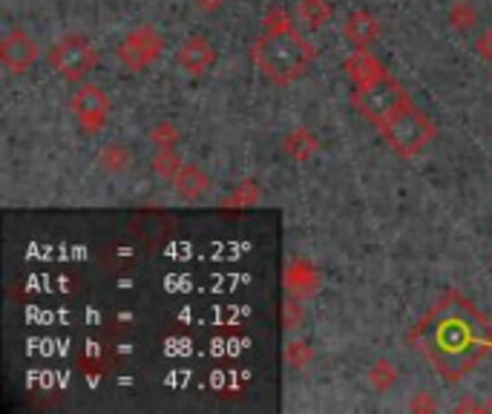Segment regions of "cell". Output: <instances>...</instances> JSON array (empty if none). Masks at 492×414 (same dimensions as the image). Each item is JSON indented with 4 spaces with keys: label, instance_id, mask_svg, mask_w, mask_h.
<instances>
[{
    "label": "cell",
    "instance_id": "cell-11",
    "mask_svg": "<svg viewBox=\"0 0 492 414\" xmlns=\"http://www.w3.org/2000/svg\"><path fill=\"white\" fill-rule=\"evenodd\" d=\"M346 72L352 75V81L360 87V84H369L374 78L386 75V67L371 55L369 49H354V55H348L346 61Z\"/></svg>",
    "mask_w": 492,
    "mask_h": 414
},
{
    "label": "cell",
    "instance_id": "cell-9",
    "mask_svg": "<svg viewBox=\"0 0 492 414\" xmlns=\"http://www.w3.org/2000/svg\"><path fill=\"white\" fill-rule=\"evenodd\" d=\"M176 63L190 75H204L216 67V46L207 37H185L176 49Z\"/></svg>",
    "mask_w": 492,
    "mask_h": 414
},
{
    "label": "cell",
    "instance_id": "cell-15",
    "mask_svg": "<svg viewBox=\"0 0 492 414\" xmlns=\"http://www.w3.org/2000/svg\"><path fill=\"white\" fill-rule=\"evenodd\" d=\"M181 164H185V161H179V155L173 150H159V155L153 159V170L159 173L162 178L173 181L179 176V170H181Z\"/></svg>",
    "mask_w": 492,
    "mask_h": 414
},
{
    "label": "cell",
    "instance_id": "cell-6",
    "mask_svg": "<svg viewBox=\"0 0 492 414\" xmlns=\"http://www.w3.org/2000/svg\"><path fill=\"white\" fill-rule=\"evenodd\" d=\"M164 49V37L159 35V29L150 23L145 26H136V29H129L124 37L119 49H115V55H119V61L124 63V67L129 72H145L150 70L155 58L162 55Z\"/></svg>",
    "mask_w": 492,
    "mask_h": 414
},
{
    "label": "cell",
    "instance_id": "cell-10",
    "mask_svg": "<svg viewBox=\"0 0 492 414\" xmlns=\"http://www.w3.org/2000/svg\"><path fill=\"white\" fill-rule=\"evenodd\" d=\"M343 35L354 49H369L380 37V21L369 15V12H354L343 26Z\"/></svg>",
    "mask_w": 492,
    "mask_h": 414
},
{
    "label": "cell",
    "instance_id": "cell-5",
    "mask_svg": "<svg viewBox=\"0 0 492 414\" xmlns=\"http://www.w3.org/2000/svg\"><path fill=\"white\" fill-rule=\"evenodd\" d=\"M98 49L87 41L84 35H67L49 49V67L58 72V78L72 84L87 81V75L96 70Z\"/></svg>",
    "mask_w": 492,
    "mask_h": 414
},
{
    "label": "cell",
    "instance_id": "cell-16",
    "mask_svg": "<svg viewBox=\"0 0 492 414\" xmlns=\"http://www.w3.org/2000/svg\"><path fill=\"white\" fill-rule=\"evenodd\" d=\"M369 380L380 388V392H386L388 385H395L397 374H395V366H388V362H378L371 371H369Z\"/></svg>",
    "mask_w": 492,
    "mask_h": 414
},
{
    "label": "cell",
    "instance_id": "cell-1",
    "mask_svg": "<svg viewBox=\"0 0 492 414\" xmlns=\"http://www.w3.org/2000/svg\"><path fill=\"white\" fill-rule=\"evenodd\" d=\"M412 340L446 383H458L492 348V322L463 294L449 291L412 331Z\"/></svg>",
    "mask_w": 492,
    "mask_h": 414
},
{
    "label": "cell",
    "instance_id": "cell-18",
    "mask_svg": "<svg viewBox=\"0 0 492 414\" xmlns=\"http://www.w3.org/2000/svg\"><path fill=\"white\" fill-rule=\"evenodd\" d=\"M222 4H225V0H193V6H196L199 12H207V15L222 9Z\"/></svg>",
    "mask_w": 492,
    "mask_h": 414
},
{
    "label": "cell",
    "instance_id": "cell-4",
    "mask_svg": "<svg viewBox=\"0 0 492 414\" xmlns=\"http://www.w3.org/2000/svg\"><path fill=\"white\" fill-rule=\"evenodd\" d=\"M354 107L357 112L363 115V119H369L374 127H380L383 121L392 119L395 112H400L406 107V104H412V98L406 95V89L400 87L392 75H380V78H374V81L369 84H360L354 89Z\"/></svg>",
    "mask_w": 492,
    "mask_h": 414
},
{
    "label": "cell",
    "instance_id": "cell-19",
    "mask_svg": "<svg viewBox=\"0 0 492 414\" xmlns=\"http://www.w3.org/2000/svg\"><path fill=\"white\" fill-rule=\"evenodd\" d=\"M478 52H481L487 61H492V32H487L481 41H478Z\"/></svg>",
    "mask_w": 492,
    "mask_h": 414
},
{
    "label": "cell",
    "instance_id": "cell-14",
    "mask_svg": "<svg viewBox=\"0 0 492 414\" xmlns=\"http://www.w3.org/2000/svg\"><path fill=\"white\" fill-rule=\"evenodd\" d=\"M98 164H101V170H107V173H124L129 167V153L121 145H110L101 150Z\"/></svg>",
    "mask_w": 492,
    "mask_h": 414
},
{
    "label": "cell",
    "instance_id": "cell-13",
    "mask_svg": "<svg viewBox=\"0 0 492 414\" xmlns=\"http://www.w3.org/2000/svg\"><path fill=\"white\" fill-rule=\"evenodd\" d=\"M296 15H300V21L308 26V29H322V26L331 23L334 6H331V0H300Z\"/></svg>",
    "mask_w": 492,
    "mask_h": 414
},
{
    "label": "cell",
    "instance_id": "cell-12",
    "mask_svg": "<svg viewBox=\"0 0 492 414\" xmlns=\"http://www.w3.org/2000/svg\"><path fill=\"white\" fill-rule=\"evenodd\" d=\"M173 187H176V193L181 199L193 202V199L204 196L207 187H211V178H207L204 170H202V167H196V164H181L179 176L173 178Z\"/></svg>",
    "mask_w": 492,
    "mask_h": 414
},
{
    "label": "cell",
    "instance_id": "cell-2",
    "mask_svg": "<svg viewBox=\"0 0 492 414\" xmlns=\"http://www.w3.org/2000/svg\"><path fill=\"white\" fill-rule=\"evenodd\" d=\"M317 49L305 35L294 29V23L265 26V35L251 46V58L271 84L288 87L308 72Z\"/></svg>",
    "mask_w": 492,
    "mask_h": 414
},
{
    "label": "cell",
    "instance_id": "cell-3",
    "mask_svg": "<svg viewBox=\"0 0 492 414\" xmlns=\"http://www.w3.org/2000/svg\"><path fill=\"white\" fill-rule=\"evenodd\" d=\"M380 136L386 138V145L392 147L400 159H418V155L435 141V124L423 110H418L414 104H406L404 110L395 112L392 119L383 121Z\"/></svg>",
    "mask_w": 492,
    "mask_h": 414
},
{
    "label": "cell",
    "instance_id": "cell-7",
    "mask_svg": "<svg viewBox=\"0 0 492 414\" xmlns=\"http://www.w3.org/2000/svg\"><path fill=\"white\" fill-rule=\"evenodd\" d=\"M70 110L81 124L84 133L98 136L110 121V95L96 84H81L70 98Z\"/></svg>",
    "mask_w": 492,
    "mask_h": 414
},
{
    "label": "cell",
    "instance_id": "cell-8",
    "mask_svg": "<svg viewBox=\"0 0 492 414\" xmlns=\"http://www.w3.org/2000/svg\"><path fill=\"white\" fill-rule=\"evenodd\" d=\"M38 55H41V46H38L35 37L26 29H12L4 41H0V63L12 72V75H23L35 67Z\"/></svg>",
    "mask_w": 492,
    "mask_h": 414
},
{
    "label": "cell",
    "instance_id": "cell-17",
    "mask_svg": "<svg viewBox=\"0 0 492 414\" xmlns=\"http://www.w3.org/2000/svg\"><path fill=\"white\" fill-rule=\"evenodd\" d=\"M303 319V308L296 310V302L285 305V328H296V322Z\"/></svg>",
    "mask_w": 492,
    "mask_h": 414
}]
</instances>
